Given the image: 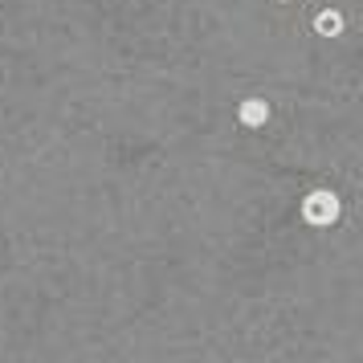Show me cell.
Returning a JSON list of instances; mask_svg holds the SVG:
<instances>
[{
	"label": "cell",
	"instance_id": "1",
	"mask_svg": "<svg viewBox=\"0 0 363 363\" xmlns=\"http://www.w3.org/2000/svg\"><path fill=\"white\" fill-rule=\"evenodd\" d=\"M339 213H343V204H339V196L330 192V188H314L311 196L302 200V220L306 225H335L339 220Z\"/></svg>",
	"mask_w": 363,
	"mask_h": 363
},
{
	"label": "cell",
	"instance_id": "2",
	"mask_svg": "<svg viewBox=\"0 0 363 363\" xmlns=\"http://www.w3.org/2000/svg\"><path fill=\"white\" fill-rule=\"evenodd\" d=\"M237 118H241V127H265L269 123V102L265 99H245L237 106Z\"/></svg>",
	"mask_w": 363,
	"mask_h": 363
},
{
	"label": "cell",
	"instance_id": "3",
	"mask_svg": "<svg viewBox=\"0 0 363 363\" xmlns=\"http://www.w3.org/2000/svg\"><path fill=\"white\" fill-rule=\"evenodd\" d=\"M314 29L323 37H339L343 33V13H335V9H323L318 17H314Z\"/></svg>",
	"mask_w": 363,
	"mask_h": 363
},
{
	"label": "cell",
	"instance_id": "4",
	"mask_svg": "<svg viewBox=\"0 0 363 363\" xmlns=\"http://www.w3.org/2000/svg\"><path fill=\"white\" fill-rule=\"evenodd\" d=\"M278 4H286V0H278Z\"/></svg>",
	"mask_w": 363,
	"mask_h": 363
}]
</instances>
